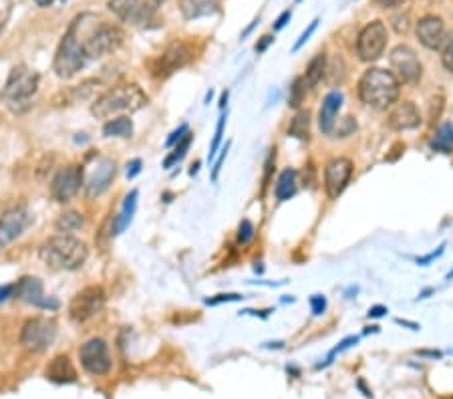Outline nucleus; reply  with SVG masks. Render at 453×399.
<instances>
[{
  "label": "nucleus",
  "mask_w": 453,
  "mask_h": 399,
  "mask_svg": "<svg viewBox=\"0 0 453 399\" xmlns=\"http://www.w3.org/2000/svg\"><path fill=\"white\" fill-rule=\"evenodd\" d=\"M228 149H230V143H226L224 145V149H222V154H220V158L215 160L214 165V171H212V180H218V174H220V169H222V164H224V160H226V154H228Z\"/></svg>",
  "instance_id": "nucleus-44"
},
{
  "label": "nucleus",
  "mask_w": 453,
  "mask_h": 399,
  "mask_svg": "<svg viewBox=\"0 0 453 399\" xmlns=\"http://www.w3.org/2000/svg\"><path fill=\"white\" fill-rule=\"evenodd\" d=\"M389 61H391V73L399 79V83H417L421 79V73H423V67H421V61L417 59L415 50L407 45H399L391 50L389 55Z\"/></svg>",
  "instance_id": "nucleus-11"
},
{
  "label": "nucleus",
  "mask_w": 453,
  "mask_h": 399,
  "mask_svg": "<svg viewBox=\"0 0 453 399\" xmlns=\"http://www.w3.org/2000/svg\"><path fill=\"white\" fill-rule=\"evenodd\" d=\"M137 196L139 192L137 189H131L125 200H123V206H121V212L115 218V226H113V234H121L125 228H129L133 216H135V210H137Z\"/></svg>",
  "instance_id": "nucleus-24"
},
{
  "label": "nucleus",
  "mask_w": 453,
  "mask_h": 399,
  "mask_svg": "<svg viewBox=\"0 0 453 399\" xmlns=\"http://www.w3.org/2000/svg\"><path fill=\"white\" fill-rule=\"evenodd\" d=\"M191 141H193V136H191L190 131L182 138V140L175 143V147H173V151L169 154L166 158V162H164V167H171L173 164H177L186 154H188V149H190Z\"/></svg>",
  "instance_id": "nucleus-31"
},
{
  "label": "nucleus",
  "mask_w": 453,
  "mask_h": 399,
  "mask_svg": "<svg viewBox=\"0 0 453 399\" xmlns=\"http://www.w3.org/2000/svg\"><path fill=\"white\" fill-rule=\"evenodd\" d=\"M87 257V244L69 234L52 236L39 248V259L52 270H79L85 264Z\"/></svg>",
  "instance_id": "nucleus-1"
},
{
  "label": "nucleus",
  "mask_w": 453,
  "mask_h": 399,
  "mask_svg": "<svg viewBox=\"0 0 453 399\" xmlns=\"http://www.w3.org/2000/svg\"><path fill=\"white\" fill-rule=\"evenodd\" d=\"M12 293H15V284H4V286H0V303L8 301V299L12 297Z\"/></svg>",
  "instance_id": "nucleus-50"
},
{
  "label": "nucleus",
  "mask_w": 453,
  "mask_h": 399,
  "mask_svg": "<svg viewBox=\"0 0 453 399\" xmlns=\"http://www.w3.org/2000/svg\"><path fill=\"white\" fill-rule=\"evenodd\" d=\"M87 55L83 48V41H81V33H79V24L77 21H73L69 30L65 33L61 45L57 48L55 55V63L52 69L57 73V77L61 79H71L79 71L87 65Z\"/></svg>",
  "instance_id": "nucleus-5"
},
{
  "label": "nucleus",
  "mask_w": 453,
  "mask_h": 399,
  "mask_svg": "<svg viewBox=\"0 0 453 399\" xmlns=\"http://www.w3.org/2000/svg\"><path fill=\"white\" fill-rule=\"evenodd\" d=\"M387 123H389V127L395 129V131H407V129L419 127L421 115H419V109L415 107V103L403 101V103H399V105L393 107V111L389 113Z\"/></svg>",
  "instance_id": "nucleus-20"
},
{
  "label": "nucleus",
  "mask_w": 453,
  "mask_h": 399,
  "mask_svg": "<svg viewBox=\"0 0 453 399\" xmlns=\"http://www.w3.org/2000/svg\"><path fill=\"white\" fill-rule=\"evenodd\" d=\"M417 39L423 47L431 48V50L439 48L443 45V39H445V24L435 15H427V17L419 19Z\"/></svg>",
  "instance_id": "nucleus-19"
},
{
  "label": "nucleus",
  "mask_w": 453,
  "mask_h": 399,
  "mask_svg": "<svg viewBox=\"0 0 453 399\" xmlns=\"http://www.w3.org/2000/svg\"><path fill=\"white\" fill-rule=\"evenodd\" d=\"M45 375L52 383H73L77 381V371L67 355H57L45 369Z\"/></svg>",
  "instance_id": "nucleus-23"
},
{
  "label": "nucleus",
  "mask_w": 453,
  "mask_h": 399,
  "mask_svg": "<svg viewBox=\"0 0 453 399\" xmlns=\"http://www.w3.org/2000/svg\"><path fill=\"white\" fill-rule=\"evenodd\" d=\"M419 355H425V357H441L439 351H419Z\"/></svg>",
  "instance_id": "nucleus-54"
},
{
  "label": "nucleus",
  "mask_w": 453,
  "mask_h": 399,
  "mask_svg": "<svg viewBox=\"0 0 453 399\" xmlns=\"http://www.w3.org/2000/svg\"><path fill=\"white\" fill-rule=\"evenodd\" d=\"M147 103L149 97L144 93V89L139 85L127 83V85L111 87L109 91L99 95L91 105V113L97 119L119 118L121 113H135L144 109Z\"/></svg>",
  "instance_id": "nucleus-2"
},
{
  "label": "nucleus",
  "mask_w": 453,
  "mask_h": 399,
  "mask_svg": "<svg viewBox=\"0 0 453 399\" xmlns=\"http://www.w3.org/2000/svg\"><path fill=\"white\" fill-rule=\"evenodd\" d=\"M30 224V214L24 208L8 210L0 218V250H4L10 242H15Z\"/></svg>",
  "instance_id": "nucleus-18"
},
{
  "label": "nucleus",
  "mask_w": 453,
  "mask_h": 399,
  "mask_svg": "<svg viewBox=\"0 0 453 399\" xmlns=\"http://www.w3.org/2000/svg\"><path fill=\"white\" fill-rule=\"evenodd\" d=\"M310 308H312V315L320 317L327 310V299L322 295H312L310 297Z\"/></svg>",
  "instance_id": "nucleus-37"
},
{
  "label": "nucleus",
  "mask_w": 453,
  "mask_h": 399,
  "mask_svg": "<svg viewBox=\"0 0 453 399\" xmlns=\"http://www.w3.org/2000/svg\"><path fill=\"white\" fill-rule=\"evenodd\" d=\"M240 299H244V297L238 293H232V295H218L215 299H206L204 303L206 305H220V303H232V301H240Z\"/></svg>",
  "instance_id": "nucleus-40"
},
{
  "label": "nucleus",
  "mask_w": 453,
  "mask_h": 399,
  "mask_svg": "<svg viewBox=\"0 0 453 399\" xmlns=\"http://www.w3.org/2000/svg\"><path fill=\"white\" fill-rule=\"evenodd\" d=\"M309 111H300V113H296L294 119L290 121V125H288V136H292V138H296V140H309Z\"/></svg>",
  "instance_id": "nucleus-30"
},
{
  "label": "nucleus",
  "mask_w": 453,
  "mask_h": 399,
  "mask_svg": "<svg viewBox=\"0 0 453 399\" xmlns=\"http://www.w3.org/2000/svg\"><path fill=\"white\" fill-rule=\"evenodd\" d=\"M57 337V323L48 317H32L23 325L21 345L26 351L43 353L52 345Z\"/></svg>",
  "instance_id": "nucleus-7"
},
{
  "label": "nucleus",
  "mask_w": 453,
  "mask_h": 399,
  "mask_svg": "<svg viewBox=\"0 0 453 399\" xmlns=\"http://www.w3.org/2000/svg\"><path fill=\"white\" fill-rule=\"evenodd\" d=\"M325 75H327V55H325V53H318V55H314V57L310 59L309 67L305 71L302 79H305L307 87L312 89V87H316V85L322 81Z\"/></svg>",
  "instance_id": "nucleus-25"
},
{
  "label": "nucleus",
  "mask_w": 453,
  "mask_h": 399,
  "mask_svg": "<svg viewBox=\"0 0 453 399\" xmlns=\"http://www.w3.org/2000/svg\"><path fill=\"white\" fill-rule=\"evenodd\" d=\"M226 101H228V91H226V93H222V99H220V107H222V109H224Z\"/></svg>",
  "instance_id": "nucleus-55"
},
{
  "label": "nucleus",
  "mask_w": 453,
  "mask_h": 399,
  "mask_svg": "<svg viewBox=\"0 0 453 399\" xmlns=\"http://www.w3.org/2000/svg\"><path fill=\"white\" fill-rule=\"evenodd\" d=\"M431 149L441 151V154H452L453 151V123H443L435 129L433 140H431Z\"/></svg>",
  "instance_id": "nucleus-27"
},
{
  "label": "nucleus",
  "mask_w": 453,
  "mask_h": 399,
  "mask_svg": "<svg viewBox=\"0 0 453 399\" xmlns=\"http://www.w3.org/2000/svg\"><path fill=\"white\" fill-rule=\"evenodd\" d=\"M39 73H35L32 69H28L26 65H19L10 71L8 79H6V85L2 89V101L12 109V111H19V107L23 103H28L30 97L37 93L39 89Z\"/></svg>",
  "instance_id": "nucleus-6"
},
{
  "label": "nucleus",
  "mask_w": 453,
  "mask_h": 399,
  "mask_svg": "<svg viewBox=\"0 0 453 399\" xmlns=\"http://www.w3.org/2000/svg\"><path fill=\"white\" fill-rule=\"evenodd\" d=\"M139 171H142V160H133L131 164L127 165V178H129V180L135 178Z\"/></svg>",
  "instance_id": "nucleus-48"
},
{
  "label": "nucleus",
  "mask_w": 453,
  "mask_h": 399,
  "mask_svg": "<svg viewBox=\"0 0 453 399\" xmlns=\"http://www.w3.org/2000/svg\"><path fill=\"white\" fill-rule=\"evenodd\" d=\"M316 26H318V19H314V21H312V23L309 24V28H307V30H305V33H302V35H300V39H298V41H296V43H294V47H292V50H294V53H296V50H298V48L302 47V45H305V43H307V41H309V39H310V35H312V33H314V30H316Z\"/></svg>",
  "instance_id": "nucleus-41"
},
{
  "label": "nucleus",
  "mask_w": 453,
  "mask_h": 399,
  "mask_svg": "<svg viewBox=\"0 0 453 399\" xmlns=\"http://www.w3.org/2000/svg\"><path fill=\"white\" fill-rule=\"evenodd\" d=\"M224 127H226V113L220 115L218 125H215V136H214V141H212V147H210V162L214 160L218 149H220V143H222V138H224Z\"/></svg>",
  "instance_id": "nucleus-35"
},
{
  "label": "nucleus",
  "mask_w": 453,
  "mask_h": 399,
  "mask_svg": "<svg viewBox=\"0 0 453 399\" xmlns=\"http://www.w3.org/2000/svg\"><path fill=\"white\" fill-rule=\"evenodd\" d=\"M365 333H379V327H367Z\"/></svg>",
  "instance_id": "nucleus-57"
},
{
  "label": "nucleus",
  "mask_w": 453,
  "mask_h": 399,
  "mask_svg": "<svg viewBox=\"0 0 453 399\" xmlns=\"http://www.w3.org/2000/svg\"><path fill=\"white\" fill-rule=\"evenodd\" d=\"M274 164H276V149L272 147L270 154H268V160H266V169H264V178H262V192L268 188V182H270V176H272V169H274Z\"/></svg>",
  "instance_id": "nucleus-36"
},
{
  "label": "nucleus",
  "mask_w": 453,
  "mask_h": 399,
  "mask_svg": "<svg viewBox=\"0 0 453 399\" xmlns=\"http://www.w3.org/2000/svg\"><path fill=\"white\" fill-rule=\"evenodd\" d=\"M93 15H81L75 21L79 24L81 41L87 59H101L113 50H117L123 43V30L117 24L89 23Z\"/></svg>",
  "instance_id": "nucleus-3"
},
{
  "label": "nucleus",
  "mask_w": 453,
  "mask_h": 399,
  "mask_svg": "<svg viewBox=\"0 0 453 399\" xmlns=\"http://www.w3.org/2000/svg\"><path fill=\"white\" fill-rule=\"evenodd\" d=\"M431 293H435V290H433V288H425L423 293H419V297H417V301H423V299H427V297H430Z\"/></svg>",
  "instance_id": "nucleus-53"
},
{
  "label": "nucleus",
  "mask_w": 453,
  "mask_h": 399,
  "mask_svg": "<svg viewBox=\"0 0 453 399\" xmlns=\"http://www.w3.org/2000/svg\"><path fill=\"white\" fill-rule=\"evenodd\" d=\"M254 232H256V230H254V224H252L248 218H244L238 226V244H242V246L250 244L252 238H254Z\"/></svg>",
  "instance_id": "nucleus-34"
},
{
  "label": "nucleus",
  "mask_w": 453,
  "mask_h": 399,
  "mask_svg": "<svg viewBox=\"0 0 453 399\" xmlns=\"http://www.w3.org/2000/svg\"><path fill=\"white\" fill-rule=\"evenodd\" d=\"M133 133V123L131 119L121 115V118L109 119L103 127V136L105 138H129Z\"/></svg>",
  "instance_id": "nucleus-29"
},
{
  "label": "nucleus",
  "mask_w": 453,
  "mask_h": 399,
  "mask_svg": "<svg viewBox=\"0 0 453 399\" xmlns=\"http://www.w3.org/2000/svg\"><path fill=\"white\" fill-rule=\"evenodd\" d=\"M188 131H190V127H188V123H182V125H180V127L175 129V131H171V136L167 138V141H166L167 147H171V145H175L177 141L182 140V138H184V136L188 133Z\"/></svg>",
  "instance_id": "nucleus-39"
},
{
  "label": "nucleus",
  "mask_w": 453,
  "mask_h": 399,
  "mask_svg": "<svg viewBox=\"0 0 453 399\" xmlns=\"http://www.w3.org/2000/svg\"><path fill=\"white\" fill-rule=\"evenodd\" d=\"M85 226V216L81 212H65L57 218L55 222V228L63 234H71V232H77Z\"/></svg>",
  "instance_id": "nucleus-28"
},
{
  "label": "nucleus",
  "mask_w": 453,
  "mask_h": 399,
  "mask_svg": "<svg viewBox=\"0 0 453 399\" xmlns=\"http://www.w3.org/2000/svg\"><path fill=\"white\" fill-rule=\"evenodd\" d=\"M387 313H389V308L383 305H375L369 308V317H371V319H379V317H385Z\"/></svg>",
  "instance_id": "nucleus-49"
},
{
  "label": "nucleus",
  "mask_w": 453,
  "mask_h": 399,
  "mask_svg": "<svg viewBox=\"0 0 453 399\" xmlns=\"http://www.w3.org/2000/svg\"><path fill=\"white\" fill-rule=\"evenodd\" d=\"M443 50H441V63H443V67L453 73V30L450 35H445V39H443Z\"/></svg>",
  "instance_id": "nucleus-33"
},
{
  "label": "nucleus",
  "mask_w": 453,
  "mask_h": 399,
  "mask_svg": "<svg viewBox=\"0 0 453 399\" xmlns=\"http://www.w3.org/2000/svg\"><path fill=\"white\" fill-rule=\"evenodd\" d=\"M443 252H445V244H441V246H439L437 250H433V252L425 254V257H419V259H417V264H419V266H427L430 262H433L435 259H439V257H441Z\"/></svg>",
  "instance_id": "nucleus-42"
},
{
  "label": "nucleus",
  "mask_w": 453,
  "mask_h": 399,
  "mask_svg": "<svg viewBox=\"0 0 453 399\" xmlns=\"http://www.w3.org/2000/svg\"><path fill=\"white\" fill-rule=\"evenodd\" d=\"M357 129V123L353 121V118H345L340 121V125H338V129H336V133H338V138H347L349 133H353Z\"/></svg>",
  "instance_id": "nucleus-38"
},
{
  "label": "nucleus",
  "mask_w": 453,
  "mask_h": 399,
  "mask_svg": "<svg viewBox=\"0 0 453 399\" xmlns=\"http://www.w3.org/2000/svg\"><path fill=\"white\" fill-rule=\"evenodd\" d=\"M452 279H453V270L450 272V275H447V281H452Z\"/></svg>",
  "instance_id": "nucleus-58"
},
{
  "label": "nucleus",
  "mask_w": 453,
  "mask_h": 399,
  "mask_svg": "<svg viewBox=\"0 0 453 399\" xmlns=\"http://www.w3.org/2000/svg\"><path fill=\"white\" fill-rule=\"evenodd\" d=\"M353 176V162L347 158H333L325 167V189L329 198H338Z\"/></svg>",
  "instance_id": "nucleus-15"
},
{
  "label": "nucleus",
  "mask_w": 453,
  "mask_h": 399,
  "mask_svg": "<svg viewBox=\"0 0 453 399\" xmlns=\"http://www.w3.org/2000/svg\"><path fill=\"white\" fill-rule=\"evenodd\" d=\"M290 19H292V10H285L278 19H276V23H274V30H280V28H285L288 23H290Z\"/></svg>",
  "instance_id": "nucleus-45"
},
{
  "label": "nucleus",
  "mask_w": 453,
  "mask_h": 399,
  "mask_svg": "<svg viewBox=\"0 0 453 399\" xmlns=\"http://www.w3.org/2000/svg\"><path fill=\"white\" fill-rule=\"evenodd\" d=\"M357 343H358V337H347V339H343V341L338 343V347H336V349H334V351L329 355V361H327V363H331V359H333L336 353L345 351V349H349L351 345H357ZM327 363H325V365H327Z\"/></svg>",
  "instance_id": "nucleus-43"
},
{
  "label": "nucleus",
  "mask_w": 453,
  "mask_h": 399,
  "mask_svg": "<svg viewBox=\"0 0 453 399\" xmlns=\"http://www.w3.org/2000/svg\"><path fill=\"white\" fill-rule=\"evenodd\" d=\"M115 174H117V167H115V162L109 160V158H101L99 162L93 167L87 184H85V194L87 198H99L101 194H105L109 186L113 184L115 180Z\"/></svg>",
  "instance_id": "nucleus-17"
},
{
  "label": "nucleus",
  "mask_w": 453,
  "mask_h": 399,
  "mask_svg": "<svg viewBox=\"0 0 453 399\" xmlns=\"http://www.w3.org/2000/svg\"><path fill=\"white\" fill-rule=\"evenodd\" d=\"M401 93L399 79L387 69H369L358 81V97L365 105L373 109L391 107Z\"/></svg>",
  "instance_id": "nucleus-4"
},
{
  "label": "nucleus",
  "mask_w": 453,
  "mask_h": 399,
  "mask_svg": "<svg viewBox=\"0 0 453 399\" xmlns=\"http://www.w3.org/2000/svg\"><path fill=\"white\" fill-rule=\"evenodd\" d=\"M381 8H395V6H401L405 0H375Z\"/></svg>",
  "instance_id": "nucleus-51"
},
{
  "label": "nucleus",
  "mask_w": 453,
  "mask_h": 399,
  "mask_svg": "<svg viewBox=\"0 0 453 399\" xmlns=\"http://www.w3.org/2000/svg\"><path fill=\"white\" fill-rule=\"evenodd\" d=\"M307 91H309V87H307V83H305V79L302 77H296L294 79V83H292V87H290V95H288V105L290 107H300V103L305 101V97H307Z\"/></svg>",
  "instance_id": "nucleus-32"
},
{
  "label": "nucleus",
  "mask_w": 453,
  "mask_h": 399,
  "mask_svg": "<svg viewBox=\"0 0 453 399\" xmlns=\"http://www.w3.org/2000/svg\"><path fill=\"white\" fill-rule=\"evenodd\" d=\"M343 101L345 97L340 91H331L322 99V105H320V111H318V127L322 133H333V129L336 127V118H338V111L343 107Z\"/></svg>",
  "instance_id": "nucleus-21"
},
{
  "label": "nucleus",
  "mask_w": 453,
  "mask_h": 399,
  "mask_svg": "<svg viewBox=\"0 0 453 399\" xmlns=\"http://www.w3.org/2000/svg\"><path fill=\"white\" fill-rule=\"evenodd\" d=\"M164 0H109V10L125 23H147Z\"/></svg>",
  "instance_id": "nucleus-10"
},
{
  "label": "nucleus",
  "mask_w": 453,
  "mask_h": 399,
  "mask_svg": "<svg viewBox=\"0 0 453 399\" xmlns=\"http://www.w3.org/2000/svg\"><path fill=\"white\" fill-rule=\"evenodd\" d=\"M12 297H17L19 301H23L26 305L39 306V308H57L59 306V301L45 297L43 282L39 281L37 277H23L15 284Z\"/></svg>",
  "instance_id": "nucleus-16"
},
{
  "label": "nucleus",
  "mask_w": 453,
  "mask_h": 399,
  "mask_svg": "<svg viewBox=\"0 0 453 399\" xmlns=\"http://www.w3.org/2000/svg\"><path fill=\"white\" fill-rule=\"evenodd\" d=\"M389 41V33L383 21H373L369 23L358 35L357 41V55L360 61H377L385 53Z\"/></svg>",
  "instance_id": "nucleus-9"
},
{
  "label": "nucleus",
  "mask_w": 453,
  "mask_h": 399,
  "mask_svg": "<svg viewBox=\"0 0 453 399\" xmlns=\"http://www.w3.org/2000/svg\"><path fill=\"white\" fill-rule=\"evenodd\" d=\"M272 43H274V37H272V35H264L262 39L256 43V53H264Z\"/></svg>",
  "instance_id": "nucleus-47"
},
{
  "label": "nucleus",
  "mask_w": 453,
  "mask_h": 399,
  "mask_svg": "<svg viewBox=\"0 0 453 399\" xmlns=\"http://www.w3.org/2000/svg\"><path fill=\"white\" fill-rule=\"evenodd\" d=\"M395 323H397V325H403V327H409L411 331H419V325H417V323L407 321V319H395Z\"/></svg>",
  "instance_id": "nucleus-52"
},
{
  "label": "nucleus",
  "mask_w": 453,
  "mask_h": 399,
  "mask_svg": "<svg viewBox=\"0 0 453 399\" xmlns=\"http://www.w3.org/2000/svg\"><path fill=\"white\" fill-rule=\"evenodd\" d=\"M197 169H200V162H195V164L191 165L190 176H195V174H197Z\"/></svg>",
  "instance_id": "nucleus-56"
},
{
  "label": "nucleus",
  "mask_w": 453,
  "mask_h": 399,
  "mask_svg": "<svg viewBox=\"0 0 453 399\" xmlns=\"http://www.w3.org/2000/svg\"><path fill=\"white\" fill-rule=\"evenodd\" d=\"M222 0H180V10L186 21H195L204 17H212L220 10Z\"/></svg>",
  "instance_id": "nucleus-22"
},
{
  "label": "nucleus",
  "mask_w": 453,
  "mask_h": 399,
  "mask_svg": "<svg viewBox=\"0 0 453 399\" xmlns=\"http://www.w3.org/2000/svg\"><path fill=\"white\" fill-rule=\"evenodd\" d=\"M193 59V47L186 41H175L160 55V59L153 65V75L155 77H167L177 69L186 67Z\"/></svg>",
  "instance_id": "nucleus-14"
},
{
  "label": "nucleus",
  "mask_w": 453,
  "mask_h": 399,
  "mask_svg": "<svg viewBox=\"0 0 453 399\" xmlns=\"http://www.w3.org/2000/svg\"><path fill=\"white\" fill-rule=\"evenodd\" d=\"M103 306H105V290L97 284H91L73 297L69 305V317L75 323H87L103 310Z\"/></svg>",
  "instance_id": "nucleus-8"
},
{
  "label": "nucleus",
  "mask_w": 453,
  "mask_h": 399,
  "mask_svg": "<svg viewBox=\"0 0 453 399\" xmlns=\"http://www.w3.org/2000/svg\"><path fill=\"white\" fill-rule=\"evenodd\" d=\"M83 186V167L79 164H71L67 167H61L57 171V176L50 182V196L52 200L65 204L71 202L73 198L79 194V189Z\"/></svg>",
  "instance_id": "nucleus-12"
},
{
  "label": "nucleus",
  "mask_w": 453,
  "mask_h": 399,
  "mask_svg": "<svg viewBox=\"0 0 453 399\" xmlns=\"http://www.w3.org/2000/svg\"><path fill=\"white\" fill-rule=\"evenodd\" d=\"M79 359L81 365L87 373L91 375H107L111 371V357L107 343L103 339H89L85 345H81L79 349Z\"/></svg>",
  "instance_id": "nucleus-13"
},
{
  "label": "nucleus",
  "mask_w": 453,
  "mask_h": 399,
  "mask_svg": "<svg viewBox=\"0 0 453 399\" xmlns=\"http://www.w3.org/2000/svg\"><path fill=\"white\" fill-rule=\"evenodd\" d=\"M296 178H298V174H296V169H292V167H287L280 176H278V182H276V198L280 200V202H287L290 200L294 194H296V188H298V182H296Z\"/></svg>",
  "instance_id": "nucleus-26"
},
{
  "label": "nucleus",
  "mask_w": 453,
  "mask_h": 399,
  "mask_svg": "<svg viewBox=\"0 0 453 399\" xmlns=\"http://www.w3.org/2000/svg\"><path fill=\"white\" fill-rule=\"evenodd\" d=\"M393 23H395V30L397 33H407L409 30V17H395L393 19Z\"/></svg>",
  "instance_id": "nucleus-46"
}]
</instances>
